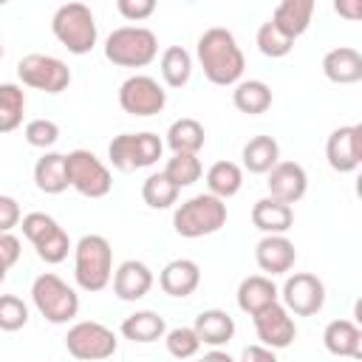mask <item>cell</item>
Returning <instances> with one entry per match:
<instances>
[{
	"mask_svg": "<svg viewBox=\"0 0 362 362\" xmlns=\"http://www.w3.org/2000/svg\"><path fill=\"white\" fill-rule=\"evenodd\" d=\"M195 57L204 68V76L212 82V85H221V88H235L243 76V68H246V57L235 40V34L229 28H206L198 42H195Z\"/></svg>",
	"mask_w": 362,
	"mask_h": 362,
	"instance_id": "6da1fadb",
	"label": "cell"
},
{
	"mask_svg": "<svg viewBox=\"0 0 362 362\" xmlns=\"http://www.w3.org/2000/svg\"><path fill=\"white\" fill-rule=\"evenodd\" d=\"M74 277L82 291H102L113 277V249L105 235H82L74 246Z\"/></svg>",
	"mask_w": 362,
	"mask_h": 362,
	"instance_id": "7a4b0ae2",
	"label": "cell"
},
{
	"mask_svg": "<svg viewBox=\"0 0 362 362\" xmlns=\"http://www.w3.org/2000/svg\"><path fill=\"white\" fill-rule=\"evenodd\" d=\"M226 226V201L201 192L192 195L187 201H181L173 212V229L181 238H204V235H215Z\"/></svg>",
	"mask_w": 362,
	"mask_h": 362,
	"instance_id": "3957f363",
	"label": "cell"
},
{
	"mask_svg": "<svg viewBox=\"0 0 362 362\" xmlns=\"http://www.w3.org/2000/svg\"><path fill=\"white\" fill-rule=\"evenodd\" d=\"M105 57L119 68H147L158 57V37L144 25L113 28L105 40Z\"/></svg>",
	"mask_w": 362,
	"mask_h": 362,
	"instance_id": "277c9868",
	"label": "cell"
},
{
	"mask_svg": "<svg viewBox=\"0 0 362 362\" xmlns=\"http://www.w3.org/2000/svg\"><path fill=\"white\" fill-rule=\"evenodd\" d=\"M51 31L59 40V45H65L76 57L90 54L96 40H99L96 17H93L90 6H85V3H65V6H59L54 11V17H51Z\"/></svg>",
	"mask_w": 362,
	"mask_h": 362,
	"instance_id": "5b68a950",
	"label": "cell"
},
{
	"mask_svg": "<svg viewBox=\"0 0 362 362\" xmlns=\"http://www.w3.org/2000/svg\"><path fill=\"white\" fill-rule=\"evenodd\" d=\"M34 308L54 325H65L79 314V294L54 272L40 274L31 283Z\"/></svg>",
	"mask_w": 362,
	"mask_h": 362,
	"instance_id": "8992f818",
	"label": "cell"
},
{
	"mask_svg": "<svg viewBox=\"0 0 362 362\" xmlns=\"http://www.w3.org/2000/svg\"><path fill=\"white\" fill-rule=\"evenodd\" d=\"M164 153V141L156 133H119L107 144V161L119 173H136L153 167Z\"/></svg>",
	"mask_w": 362,
	"mask_h": 362,
	"instance_id": "52a82bcc",
	"label": "cell"
},
{
	"mask_svg": "<svg viewBox=\"0 0 362 362\" xmlns=\"http://www.w3.org/2000/svg\"><path fill=\"white\" fill-rule=\"evenodd\" d=\"M68 167V187H74L85 198H105L113 189V175L102 158L90 150H71L65 153Z\"/></svg>",
	"mask_w": 362,
	"mask_h": 362,
	"instance_id": "ba28073f",
	"label": "cell"
},
{
	"mask_svg": "<svg viewBox=\"0 0 362 362\" xmlns=\"http://www.w3.org/2000/svg\"><path fill=\"white\" fill-rule=\"evenodd\" d=\"M65 348L79 362H105V359H110L116 354L119 339L107 325L93 322V320H82V322L68 328Z\"/></svg>",
	"mask_w": 362,
	"mask_h": 362,
	"instance_id": "9c48e42d",
	"label": "cell"
},
{
	"mask_svg": "<svg viewBox=\"0 0 362 362\" xmlns=\"http://www.w3.org/2000/svg\"><path fill=\"white\" fill-rule=\"evenodd\" d=\"M17 79L25 88H34V90L54 96L71 85V68L51 54H25L17 62Z\"/></svg>",
	"mask_w": 362,
	"mask_h": 362,
	"instance_id": "30bf717a",
	"label": "cell"
},
{
	"mask_svg": "<svg viewBox=\"0 0 362 362\" xmlns=\"http://www.w3.org/2000/svg\"><path fill=\"white\" fill-rule=\"evenodd\" d=\"M119 105L130 116H156L167 105V90L147 74H133L119 85Z\"/></svg>",
	"mask_w": 362,
	"mask_h": 362,
	"instance_id": "8fae6325",
	"label": "cell"
},
{
	"mask_svg": "<svg viewBox=\"0 0 362 362\" xmlns=\"http://www.w3.org/2000/svg\"><path fill=\"white\" fill-rule=\"evenodd\" d=\"M283 308L294 317H314L325 305V283L311 272H294L286 277L283 288Z\"/></svg>",
	"mask_w": 362,
	"mask_h": 362,
	"instance_id": "7c38bea8",
	"label": "cell"
},
{
	"mask_svg": "<svg viewBox=\"0 0 362 362\" xmlns=\"http://www.w3.org/2000/svg\"><path fill=\"white\" fill-rule=\"evenodd\" d=\"M325 158L334 173H354L362 164V127L359 124H342L331 130L325 141Z\"/></svg>",
	"mask_w": 362,
	"mask_h": 362,
	"instance_id": "4fadbf2b",
	"label": "cell"
},
{
	"mask_svg": "<svg viewBox=\"0 0 362 362\" xmlns=\"http://www.w3.org/2000/svg\"><path fill=\"white\" fill-rule=\"evenodd\" d=\"M252 322H255V334H257L260 345H266V348H272V351L288 348V345L294 342V337H297V322H294V317L283 308V303H272L269 308L257 311V314L252 317Z\"/></svg>",
	"mask_w": 362,
	"mask_h": 362,
	"instance_id": "5bb4252c",
	"label": "cell"
},
{
	"mask_svg": "<svg viewBox=\"0 0 362 362\" xmlns=\"http://www.w3.org/2000/svg\"><path fill=\"white\" fill-rule=\"evenodd\" d=\"M266 175H269V181H266L269 198L283 201L288 206L297 204L308 189V173L297 161H277Z\"/></svg>",
	"mask_w": 362,
	"mask_h": 362,
	"instance_id": "9a60e30c",
	"label": "cell"
},
{
	"mask_svg": "<svg viewBox=\"0 0 362 362\" xmlns=\"http://www.w3.org/2000/svg\"><path fill=\"white\" fill-rule=\"evenodd\" d=\"M255 260L266 277L274 274H288L297 260V249L286 235H263L255 246Z\"/></svg>",
	"mask_w": 362,
	"mask_h": 362,
	"instance_id": "2e32d148",
	"label": "cell"
},
{
	"mask_svg": "<svg viewBox=\"0 0 362 362\" xmlns=\"http://www.w3.org/2000/svg\"><path fill=\"white\" fill-rule=\"evenodd\" d=\"M110 283H113V294L119 300L136 303V300H141L153 288V272L141 260H124V263H119L113 269Z\"/></svg>",
	"mask_w": 362,
	"mask_h": 362,
	"instance_id": "e0dca14e",
	"label": "cell"
},
{
	"mask_svg": "<svg viewBox=\"0 0 362 362\" xmlns=\"http://www.w3.org/2000/svg\"><path fill=\"white\" fill-rule=\"evenodd\" d=\"M158 286L170 297H189L201 286V266L189 257H175L158 272Z\"/></svg>",
	"mask_w": 362,
	"mask_h": 362,
	"instance_id": "ac0fdd59",
	"label": "cell"
},
{
	"mask_svg": "<svg viewBox=\"0 0 362 362\" xmlns=\"http://www.w3.org/2000/svg\"><path fill=\"white\" fill-rule=\"evenodd\" d=\"M272 303H280V288L274 286L272 277L266 274H249L240 280L238 286V308L249 317H255L257 311L269 308Z\"/></svg>",
	"mask_w": 362,
	"mask_h": 362,
	"instance_id": "d6986e66",
	"label": "cell"
},
{
	"mask_svg": "<svg viewBox=\"0 0 362 362\" xmlns=\"http://www.w3.org/2000/svg\"><path fill=\"white\" fill-rule=\"evenodd\" d=\"M322 345L334 356L362 359V328L354 320H331L322 331Z\"/></svg>",
	"mask_w": 362,
	"mask_h": 362,
	"instance_id": "ffe728a7",
	"label": "cell"
},
{
	"mask_svg": "<svg viewBox=\"0 0 362 362\" xmlns=\"http://www.w3.org/2000/svg\"><path fill=\"white\" fill-rule=\"evenodd\" d=\"M322 74L334 85H354L362 79V54L351 45L331 48L322 57Z\"/></svg>",
	"mask_w": 362,
	"mask_h": 362,
	"instance_id": "44dd1931",
	"label": "cell"
},
{
	"mask_svg": "<svg viewBox=\"0 0 362 362\" xmlns=\"http://www.w3.org/2000/svg\"><path fill=\"white\" fill-rule=\"evenodd\" d=\"M314 8L317 3L314 0H283L277 3V8L272 11V23L288 37V40H297L308 31L311 25V17H314Z\"/></svg>",
	"mask_w": 362,
	"mask_h": 362,
	"instance_id": "7402d4cb",
	"label": "cell"
},
{
	"mask_svg": "<svg viewBox=\"0 0 362 362\" xmlns=\"http://www.w3.org/2000/svg\"><path fill=\"white\" fill-rule=\"evenodd\" d=\"M252 223L263 235H286L294 226V209L274 198H260L252 206Z\"/></svg>",
	"mask_w": 362,
	"mask_h": 362,
	"instance_id": "603a6c76",
	"label": "cell"
},
{
	"mask_svg": "<svg viewBox=\"0 0 362 362\" xmlns=\"http://www.w3.org/2000/svg\"><path fill=\"white\" fill-rule=\"evenodd\" d=\"M192 331L198 334L201 345L221 348V345H226L235 337V320L226 311H221V308H206V311H201L195 317Z\"/></svg>",
	"mask_w": 362,
	"mask_h": 362,
	"instance_id": "cb8c5ba5",
	"label": "cell"
},
{
	"mask_svg": "<svg viewBox=\"0 0 362 362\" xmlns=\"http://www.w3.org/2000/svg\"><path fill=\"white\" fill-rule=\"evenodd\" d=\"M34 184L45 195H59L68 189V167H65V153H42L34 164Z\"/></svg>",
	"mask_w": 362,
	"mask_h": 362,
	"instance_id": "d4e9b609",
	"label": "cell"
},
{
	"mask_svg": "<svg viewBox=\"0 0 362 362\" xmlns=\"http://www.w3.org/2000/svg\"><path fill=\"white\" fill-rule=\"evenodd\" d=\"M122 337L130 339V342H139V345H150V342H158L164 339L167 334V322L161 314L156 311H136L130 317L122 320Z\"/></svg>",
	"mask_w": 362,
	"mask_h": 362,
	"instance_id": "484cf974",
	"label": "cell"
},
{
	"mask_svg": "<svg viewBox=\"0 0 362 362\" xmlns=\"http://www.w3.org/2000/svg\"><path fill=\"white\" fill-rule=\"evenodd\" d=\"M240 158H243L240 170H249L255 175H266L280 161V144L274 136H255L243 144Z\"/></svg>",
	"mask_w": 362,
	"mask_h": 362,
	"instance_id": "4316f807",
	"label": "cell"
},
{
	"mask_svg": "<svg viewBox=\"0 0 362 362\" xmlns=\"http://www.w3.org/2000/svg\"><path fill=\"white\" fill-rule=\"evenodd\" d=\"M232 105L246 116H260L272 107V88L263 79H240L232 90Z\"/></svg>",
	"mask_w": 362,
	"mask_h": 362,
	"instance_id": "83f0119b",
	"label": "cell"
},
{
	"mask_svg": "<svg viewBox=\"0 0 362 362\" xmlns=\"http://www.w3.org/2000/svg\"><path fill=\"white\" fill-rule=\"evenodd\" d=\"M206 144V130L198 119L181 116L167 127V147L173 153H192L198 156V150Z\"/></svg>",
	"mask_w": 362,
	"mask_h": 362,
	"instance_id": "f1b7e54d",
	"label": "cell"
},
{
	"mask_svg": "<svg viewBox=\"0 0 362 362\" xmlns=\"http://www.w3.org/2000/svg\"><path fill=\"white\" fill-rule=\"evenodd\" d=\"M243 187V170L235 161H215L206 170V192L226 201L232 195H238Z\"/></svg>",
	"mask_w": 362,
	"mask_h": 362,
	"instance_id": "f546056e",
	"label": "cell"
},
{
	"mask_svg": "<svg viewBox=\"0 0 362 362\" xmlns=\"http://www.w3.org/2000/svg\"><path fill=\"white\" fill-rule=\"evenodd\" d=\"M158 71H161V79L167 88H184L192 76V57L184 45H170L161 51V59H158Z\"/></svg>",
	"mask_w": 362,
	"mask_h": 362,
	"instance_id": "4dcf8cb0",
	"label": "cell"
},
{
	"mask_svg": "<svg viewBox=\"0 0 362 362\" xmlns=\"http://www.w3.org/2000/svg\"><path fill=\"white\" fill-rule=\"evenodd\" d=\"M25 90L14 82H0V133H11L23 124Z\"/></svg>",
	"mask_w": 362,
	"mask_h": 362,
	"instance_id": "1f68e13d",
	"label": "cell"
},
{
	"mask_svg": "<svg viewBox=\"0 0 362 362\" xmlns=\"http://www.w3.org/2000/svg\"><path fill=\"white\" fill-rule=\"evenodd\" d=\"M161 173L167 175V181L173 187L184 189V187H192L201 178L204 167H201V158L192 156V153H173V158H167V164H164Z\"/></svg>",
	"mask_w": 362,
	"mask_h": 362,
	"instance_id": "d6a6232c",
	"label": "cell"
},
{
	"mask_svg": "<svg viewBox=\"0 0 362 362\" xmlns=\"http://www.w3.org/2000/svg\"><path fill=\"white\" fill-rule=\"evenodd\" d=\"M178 192H181V189L173 187L164 173H153V175H147L144 184H141V198H144V204H147L150 209H170V206L178 201Z\"/></svg>",
	"mask_w": 362,
	"mask_h": 362,
	"instance_id": "836d02e7",
	"label": "cell"
},
{
	"mask_svg": "<svg viewBox=\"0 0 362 362\" xmlns=\"http://www.w3.org/2000/svg\"><path fill=\"white\" fill-rule=\"evenodd\" d=\"M255 42H257V51H260L263 57H269V59H280V57L291 54V48H294V40H288L272 20H266V23L257 28Z\"/></svg>",
	"mask_w": 362,
	"mask_h": 362,
	"instance_id": "e575fe53",
	"label": "cell"
},
{
	"mask_svg": "<svg viewBox=\"0 0 362 362\" xmlns=\"http://www.w3.org/2000/svg\"><path fill=\"white\" fill-rule=\"evenodd\" d=\"M164 345H167L170 356H175V359H192V356L201 351V339H198V334L192 331V325L167 328Z\"/></svg>",
	"mask_w": 362,
	"mask_h": 362,
	"instance_id": "d590c367",
	"label": "cell"
},
{
	"mask_svg": "<svg viewBox=\"0 0 362 362\" xmlns=\"http://www.w3.org/2000/svg\"><path fill=\"white\" fill-rule=\"evenodd\" d=\"M28 322V305L17 294H0V331L14 334L25 328Z\"/></svg>",
	"mask_w": 362,
	"mask_h": 362,
	"instance_id": "8d00e7d4",
	"label": "cell"
},
{
	"mask_svg": "<svg viewBox=\"0 0 362 362\" xmlns=\"http://www.w3.org/2000/svg\"><path fill=\"white\" fill-rule=\"evenodd\" d=\"M23 136H25V141H28L31 147L48 153V150L59 141V124L51 122V119H31V122L25 124Z\"/></svg>",
	"mask_w": 362,
	"mask_h": 362,
	"instance_id": "74e56055",
	"label": "cell"
},
{
	"mask_svg": "<svg viewBox=\"0 0 362 362\" xmlns=\"http://www.w3.org/2000/svg\"><path fill=\"white\" fill-rule=\"evenodd\" d=\"M20 226H23V235L28 238L31 246H40L42 240H48L59 229V223L51 215H45V212H28V215H23Z\"/></svg>",
	"mask_w": 362,
	"mask_h": 362,
	"instance_id": "f35d334b",
	"label": "cell"
},
{
	"mask_svg": "<svg viewBox=\"0 0 362 362\" xmlns=\"http://www.w3.org/2000/svg\"><path fill=\"white\" fill-rule=\"evenodd\" d=\"M74 246H71V238H68V232L59 226L48 240H42L40 246H34V252H37V257L42 260V263H48V266H57V263H62L65 257H68V252H71Z\"/></svg>",
	"mask_w": 362,
	"mask_h": 362,
	"instance_id": "ab89813d",
	"label": "cell"
},
{
	"mask_svg": "<svg viewBox=\"0 0 362 362\" xmlns=\"http://www.w3.org/2000/svg\"><path fill=\"white\" fill-rule=\"evenodd\" d=\"M116 11L127 23H141L156 11V0H116Z\"/></svg>",
	"mask_w": 362,
	"mask_h": 362,
	"instance_id": "60d3db41",
	"label": "cell"
},
{
	"mask_svg": "<svg viewBox=\"0 0 362 362\" xmlns=\"http://www.w3.org/2000/svg\"><path fill=\"white\" fill-rule=\"evenodd\" d=\"M20 221H23V212H20L17 198L0 195V235H6V232H11L14 226H20Z\"/></svg>",
	"mask_w": 362,
	"mask_h": 362,
	"instance_id": "b9f144b4",
	"label": "cell"
},
{
	"mask_svg": "<svg viewBox=\"0 0 362 362\" xmlns=\"http://www.w3.org/2000/svg\"><path fill=\"white\" fill-rule=\"evenodd\" d=\"M20 240L11 235V232H6V235H0V263L6 266V269H11L17 260H20Z\"/></svg>",
	"mask_w": 362,
	"mask_h": 362,
	"instance_id": "7bdbcfd3",
	"label": "cell"
},
{
	"mask_svg": "<svg viewBox=\"0 0 362 362\" xmlns=\"http://www.w3.org/2000/svg\"><path fill=\"white\" fill-rule=\"evenodd\" d=\"M240 362H277V354L266 345H246L240 354Z\"/></svg>",
	"mask_w": 362,
	"mask_h": 362,
	"instance_id": "ee69618b",
	"label": "cell"
},
{
	"mask_svg": "<svg viewBox=\"0 0 362 362\" xmlns=\"http://www.w3.org/2000/svg\"><path fill=\"white\" fill-rule=\"evenodd\" d=\"M334 11H337L339 17L359 20V17H362V0H337V3H334Z\"/></svg>",
	"mask_w": 362,
	"mask_h": 362,
	"instance_id": "f6af8a7d",
	"label": "cell"
},
{
	"mask_svg": "<svg viewBox=\"0 0 362 362\" xmlns=\"http://www.w3.org/2000/svg\"><path fill=\"white\" fill-rule=\"evenodd\" d=\"M201 362H235V359H232L226 351H221V348H212L209 354H204V359H201Z\"/></svg>",
	"mask_w": 362,
	"mask_h": 362,
	"instance_id": "bcb514c9",
	"label": "cell"
},
{
	"mask_svg": "<svg viewBox=\"0 0 362 362\" xmlns=\"http://www.w3.org/2000/svg\"><path fill=\"white\" fill-rule=\"evenodd\" d=\"M6 272H8V269H6V266H3V263H0V283H3V280H6Z\"/></svg>",
	"mask_w": 362,
	"mask_h": 362,
	"instance_id": "7dc6e473",
	"label": "cell"
},
{
	"mask_svg": "<svg viewBox=\"0 0 362 362\" xmlns=\"http://www.w3.org/2000/svg\"><path fill=\"white\" fill-rule=\"evenodd\" d=\"M0 59H3V40H0Z\"/></svg>",
	"mask_w": 362,
	"mask_h": 362,
	"instance_id": "c3c4849f",
	"label": "cell"
},
{
	"mask_svg": "<svg viewBox=\"0 0 362 362\" xmlns=\"http://www.w3.org/2000/svg\"><path fill=\"white\" fill-rule=\"evenodd\" d=\"M198 362H201V359H198Z\"/></svg>",
	"mask_w": 362,
	"mask_h": 362,
	"instance_id": "681fc988",
	"label": "cell"
}]
</instances>
